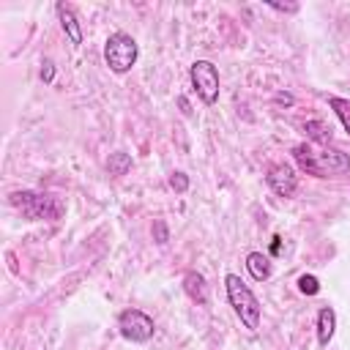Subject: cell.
Instances as JSON below:
<instances>
[{"mask_svg":"<svg viewBox=\"0 0 350 350\" xmlns=\"http://www.w3.org/2000/svg\"><path fill=\"white\" fill-rule=\"evenodd\" d=\"M293 159L306 175L314 178H339L350 172V153L339 148H314L309 142H298L293 148Z\"/></svg>","mask_w":350,"mask_h":350,"instance_id":"1","label":"cell"},{"mask_svg":"<svg viewBox=\"0 0 350 350\" xmlns=\"http://www.w3.org/2000/svg\"><path fill=\"white\" fill-rule=\"evenodd\" d=\"M224 290H227V301H230L232 312L238 314V320L243 323V328L257 331V328H260L262 309H260L257 295L249 290V284H246L238 273H227V276H224Z\"/></svg>","mask_w":350,"mask_h":350,"instance_id":"2","label":"cell"},{"mask_svg":"<svg viewBox=\"0 0 350 350\" xmlns=\"http://www.w3.org/2000/svg\"><path fill=\"white\" fill-rule=\"evenodd\" d=\"M11 205L19 208L33 221H55L63 213L60 200L52 197V194H44V191H14Z\"/></svg>","mask_w":350,"mask_h":350,"instance_id":"3","label":"cell"},{"mask_svg":"<svg viewBox=\"0 0 350 350\" xmlns=\"http://www.w3.org/2000/svg\"><path fill=\"white\" fill-rule=\"evenodd\" d=\"M137 57H139V46H137V41L129 33L118 30V33H112L107 38V44H104V60H107L109 71L126 74V71H131V66L137 63Z\"/></svg>","mask_w":350,"mask_h":350,"instance_id":"4","label":"cell"},{"mask_svg":"<svg viewBox=\"0 0 350 350\" xmlns=\"http://www.w3.org/2000/svg\"><path fill=\"white\" fill-rule=\"evenodd\" d=\"M189 77H191V88L202 104L219 101V71L211 60H194L189 68Z\"/></svg>","mask_w":350,"mask_h":350,"instance_id":"5","label":"cell"},{"mask_svg":"<svg viewBox=\"0 0 350 350\" xmlns=\"http://www.w3.org/2000/svg\"><path fill=\"white\" fill-rule=\"evenodd\" d=\"M118 328H120V336L129 339V342H148L153 339V331H156V323L150 314H145L142 309H123L118 314Z\"/></svg>","mask_w":350,"mask_h":350,"instance_id":"6","label":"cell"},{"mask_svg":"<svg viewBox=\"0 0 350 350\" xmlns=\"http://www.w3.org/2000/svg\"><path fill=\"white\" fill-rule=\"evenodd\" d=\"M265 183L271 186V191H273L276 197H293L295 189H298V175H295L293 164H287V161H276V164L268 167V172H265Z\"/></svg>","mask_w":350,"mask_h":350,"instance_id":"7","label":"cell"},{"mask_svg":"<svg viewBox=\"0 0 350 350\" xmlns=\"http://www.w3.org/2000/svg\"><path fill=\"white\" fill-rule=\"evenodd\" d=\"M55 11H57L60 27H63V33L68 36V41H71V44H82V27H79V19H77L74 8H71L68 3H57Z\"/></svg>","mask_w":350,"mask_h":350,"instance_id":"8","label":"cell"},{"mask_svg":"<svg viewBox=\"0 0 350 350\" xmlns=\"http://www.w3.org/2000/svg\"><path fill=\"white\" fill-rule=\"evenodd\" d=\"M183 290H186V295H189L194 304H200V306L208 304V284H205V276H202V273L186 271V276H183Z\"/></svg>","mask_w":350,"mask_h":350,"instance_id":"9","label":"cell"},{"mask_svg":"<svg viewBox=\"0 0 350 350\" xmlns=\"http://www.w3.org/2000/svg\"><path fill=\"white\" fill-rule=\"evenodd\" d=\"M334 331H336V312L331 306H323L317 312V342H320V347H325L334 339Z\"/></svg>","mask_w":350,"mask_h":350,"instance_id":"10","label":"cell"},{"mask_svg":"<svg viewBox=\"0 0 350 350\" xmlns=\"http://www.w3.org/2000/svg\"><path fill=\"white\" fill-rule=\"evenodd\" d=\"M246 271L252 273V279L265 282L271 276V262H268V257L262 252H249L246 254Z\"/></svg>","mask_w":350,"mask_h":350,"instance_id":"11","label":"cell"},{"mask_svg":"<svg viewBox=\"0 0 350 350\" xmlns=\"http://www.w3.org/2000/svg\"><path fill=\"white\" fill-rule=\"evenodd\" d=\"M129 170H131V156H129V153H123V150L109 153V159H107V172H109L112 178H120V175H126Z\"/></svg>","mask_w":350,"mask_h":350,"instance_id":"12","label":"cell"},{"mask_svg":"<svg viewBox=\"0 0 350 350\" xmlns=\"http://www.w3.org/2000/svg\"><path fill=\"white\" fill-rule=\"evenodd\" d=\"M328 107L336 112V118H339L342 129H345V131H347V137H350V98H342V96H328Z\"/></svg>","mask_w":350,"mask_h":350,"instance_id":"13","label":"cell"},{"mask_svg":"<svg viewBox=\"0 0 350 350\" xmlns=\"http://www.w3.org/2000/svg\"><path fill=\"white\" fill-rule=\"evenodd\" d=\"M304 131L312 142H331V126H325L323 120H306Z\"/></svg>","mask_w":350,"mask_h":350,"instance_id":"14","label":"cell"},{"mask_svg":"<svg viewBox=\"0 0 350 350\" xmlns=\"http://www.w3.org/2000/svg\"><path fill=\"white\" fill-rule=\"evenodd\" d=\"M298 290H301L304 295H317V293H320V282H317V276H312V273L298 276Z\"/></svg>","mask_w":350,"mask_h":350,"instance_id":"15","label":"cell"},{"mask_svg":"<svg viewBox=\"0 0 350 350\" xmlns=\"http://www.w3.org/2000/svg\"><path fill=\"white\" fill-rule=\"evenodd\" d=\"M153 241H156L159 246H164V243L170 241V230H167L164 219H156V221H153Z\"/></svg>","mask_w":350,"mask_h":350,"instance_id":"16","label":"cell"},{"mask_svg":"<svg viewBox=\"0 0 350 350\" xmlns=\"http://www.w3.org/2000/svg\"><path fill=\"white\" fill-rule=\"evenodd\" d=\"M170 186H172L178 194H183V191L189 189V175H186V172H172V175H170Z\"/></svg>","mask_w":350,"mask_h":350,"instance_id":"17","label":"cell"},{"mask_svg":"<svg viewBox=\"0 0 350 350\" xmlns=\"http://www.w3.org/2000/svg\"><path fill=\"white\" fill-rule=\"evenodd\" d=\"M52 79H55V63H52L49 57H44V60H41V82L49 85Z\"/></svg>","mask_w":350,"mask_h":350,"instance_id":"18","label":"cell"},{"mask_svg":"<svg viewBox=\"0 0 350 350\" xmlns=\"http://www.w3.org/2000/svg\"><path fill=\"white\" fill-rule=\"evenodd\" d=\"M273 11H284V14H295L298 11V5L295 3H268Z\"/></svg>","mask_w":350,"mask_h":350,"instance_id":"19","label":"cell"},{"mask_svg":"<svg viewBox=\"0 0 350 350\" xmlns=\"http://www.w3.org/2000/svg\"><path fill=\"white\" fill-rule=\"evenodd\" d=\"M276 104L290 107V104H293V96H290V93H276Z\"/></svg>","mask_w":350,"mask_h":350,"instance_id":"20","label":"cell"},{"mask_svg":"<svg viewBox=\"0 0 350 350\" xmlns=\"http://www.w3.org/2000/svg\"><path fill=\"white\" fill-rule=\"evenodd\" d=\"M279 249H282V238L276 235V238H273V243H271V254H279Z\"/></svg>","mask_w":350,"mask_h":350,"instance_id":"21","label":"cell"}]
</instances>
